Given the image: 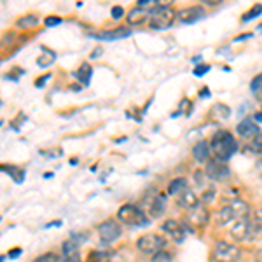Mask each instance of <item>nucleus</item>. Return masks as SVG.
<instances>
[{"instance_id": "5", "label": "nucleus", "mask_w": 262, "mask_h": 262, "mask_svg": "<svg viewBox=\"0 0 262 262\" xmlns=\"http://www.w3.org/2000/svg\"><path fill=\"white\" fill-rule=\"evenodd\" d=\"M166 247V239L161 238V236L154 234V232H149V234H143L140 239L137 242V248L142 253H147V255H154L159 250H164Z\"/></svg>"}, {"instance_id": "28", "label": "nucleus", "mask_w": 262, "mask_h": 262, "mask_svg": "<svg viewBox=\"0 0 262 262\" xmlns=\"http://www.w3.org/2000/svg\"><path fill=\"white\" fill-rule=\"evenodd\" d=\"M260 14H262V4H255V6H253L252 9L243 16V21L253 19V18H257V16H260Z\"/></svg>"}, {"instance_id": "38", "label": "nucleus", "mask_w": 262, "mask_h": 262, "mask_svg": "<svg viewBox=\"0 0 262 262\" xmlns=\"http://www.w3.org/2000/svg\"><path fill=\"white\" fill-rule=\"evenodd\" d=\"M253 119H255L257 122H262V111H260V112H257L255 116H253Z\"/></svg>"}, {"instance_id": "2", "label": "nucleus", "mask_w": 262, "mask_h": 262, "mask_svg": "<svg viewBox=\"0 0 262 262\" xmlns=\"http://www.w3.org/2000/svg\"><path fill=\"white\" fill-rule=\"evenodd\" d=\"M117 221H119V224H124V226L143 227L149 222V217H147V213L138 208V206L124 205V206H121L119 212H117Z\"/></svg>"}, {"instance_id": "14", "label": "nucleus", "mask_w": 262, "mask_h": 262, "mask_svg": "<svg viewBox=\"0 0 262 262\" xmlns=\"http://www.w3.org/2000/svg\"><path fill=\"white\" fill-rule=\"evenodd\" d=\"M236 219H238V217H236L234 210H232L227 203L224 206H221V208L217 210V213H215V222H217L219 226H227V224H232Z\"/></svg>"}, {"instance_id": "13", "label": "nucleus", "mask_w": 262, "mask_h": 262, "mask_svg": "<svg viewBox=\"0 0 262 262\" xmlns=\"http://www.w3.org/2000/svg\"><path fill=\"white\" fill-rule=\"evenodd\" d=\"M236 131H238V135L242 138H245V140H253V138H255L257 135L260 133L257 122H253L252 119H248V117L239 122L238 128H236Z\"/></svg>"}, {"instance_id": "1", "label": "nucleus", "mask_w": 262, "mask_h": 262, "mask_svg": "<svg viewBox=\"0 0 262 262\" xmlns=\"http://www.w3.org/2000/svg\"><path fill=\"white\" fill-rule=\"evenodd\" d=\"M210 149H212L217 161L226 163L238 150V143H236L234 137L231 133H227V131H217L212 137V140H210Z\"/></svg>"}, {"instance_id": "27", "label": "nucleus", "mask_w": 262, "mask_h": 262, "mask_svg": "<svg viewBox=\"0 0 262 262\" xmlns=\"http://www.w3.org/2000/svg\"><path fill=\"white\" fill-rule=\"evenodd\" d=\"M171 260H173V253L166 250H159L158 253H154L150 259V262H171Z\"/></svg>"}, {"instance_id": "15", "label": "nucleus", "mask_w": 262, "mask_h": 262, "mask_svg": "<svg viewBox=\"0 0 262 262\" xmlns=\"http://www.w3.org/2000/svg\"><path fill=\"white\" fill-rule=\"evenodd\" d=\"M177 203H179L182 208H189V210H191V208H194V206L200 205L201 200L196 196V192H194L192 189H185L184 192L177 196Z\"/></svg>"}, {"instance_id": "24", "label": "nucleus", "mask_w": 262, "mask_h": 262, "mask_svg": "<svg viewBox=\"0 0 262 262\" xmlns=\"http://www.w3.org/2000/svg\"><path fill=\"white\" fill-rule=\"evenodd\" d=\"M250 221L253 227V236H262V208L253 212Z\"/></svg>"}, {"instance_id": "18", "label": "nucleus", "mask_w": 262, "mask_h": 262, "mask_svg": "<svg viewBox=\"0 0 262 262\" xmlns=\"http://www.w3.org/2000/svg\"><path fill=\"white\" fill-rule=\"evenodd\" d=\"M150 18V11H147V9H142V7H135L133 11L128 14V23L129 25H142L145 19H149Z\"/></svg>"}, {"instance_id": "41", "label": "nucleus", "mask_w": 262, "mask_h": 262, "mask_svg": "<svg viewBox=\"0 0 262 262\" xmlns=\"http://www.w3.org/2000/svg\"><path fill=\"white\" fill-rule=\"evenodd\" d=\"M259 30H260V32H262V25H260V27H259Z\"/></svg>"}, {"instance_id": "21", "label": "nucleus", "mask_w": 262, "mask_h": 262, "mask_svg": "<svg viewBox=\"0 0 262 262\" xmlns=\"http://www.w3.org/2000/svg\"><path fill=\"white\" fill-rule=\"evenodd\" d=\"M91 75H93V69L90 67V63H82L81 69L75 72V77H77L82 84H86V86L91 81Z\"/></svg>"}, {"instance_id": "22", "label": "nucleus", "mask_w": 262, "mask_h": 262, "mask_svg": "<svg viewBox=\"0 0 262 262\" xmlns=\"http://www.w3.org/2000/svg\"><path fill=\"white\" fill-rule=\"evenodd\" d=\"M0 170L9 173L16 184H21V182L25 180V170H21L18 166H9V164H6V166H0Z\"/></svg>"}, {"instance_id": "7", "label": "nucleus", "mask_w": 262, "mask_h": 262, "mask_svg": "<svg viewBox=\"0 0 262 262\" xmlns=\"http://www.w3.org/2000/svg\"><path fill=\"white\" fill-rule=\"evenodd\" d=\"M121 226H119V222H116V221H105L103 224H100L98 226V234H100V239L103 243H114L116 239H119V236H121Z\"/></svg>"}, {"instance_id": "9", "label": "nucleus", "mask_w": 262, "mask_h": 262, "mask_svg": "<svg viewBox=\"0 0 262 262\" xmlns=\"http://www.w3.org/2000/svg\"><path fill=\"white\" fill-rule=\"evenodd\" d=\"M205 175H208L210 179H213V180H222V179H226V177H229V168L226 166V163L213 159V161L206 163Z\"/></svg>"}, {"instance_id": "12", "label": "nucleus", "mask_w": 262, "mask_h": 262, "mask_svg": "<svg viewBox=\"0 0 262 262\" xmlns=\"http://www.w3.org/2000/svg\"><path fill=\"white\" fill-rule=\"evenodd\" d=\"M203 16H205V9L200 6H194V7H185V9L179 11V14H177V18H179L180 23H194V21L201 19Z\"/></svg>"}, {"instance_id": "23", "label": "nucleus", "mask_w": 262, "mask_h": 262, "mask_svg": "<svg viewBox=\"0 0 262 262\" xmlns=\"http://www.w3.org/2000/svg\"><path fill=\"white\" fill-rule=\"evenodd\" d=\"M185 189H189L187 187V180H185V179H175L170 184V187H168V192L175 194V196H179V194L184 192Z\"/></svg>"}, {"instance_id": "17", "label": "nucleus", "mask_w": 262, "mask_h": 262, "mask_svg": "<svg viewBox=\"0 0 262 262\" xmlns=\"http://www.w3.org/2000/svg\"><path fill=\"white\" fill-rule=\"evenodd\" d=\"M210 152H212V149H210V142L201 140L194 145L192 156L198 163H206V161H210Z\"/></svg>"}, {"instance_id": "31", "label": "nucleus", "mask_w": 262, "mask_h": 262, "mask_svg": "<svg viewBox=\"0 0 262 262\" xmlns=\"http://www.w3.org/2000/svg\"><path fill=\"white\" fill-rule=\"evenodd\" d=\"M122 16H124V9H122L121 6H114L112 7V18L114 19H121Z\"/></svg>"}, {"instance_id": "3", "label": "nucleus", "mask_w": 262, "mask_h": 262, "mask_svg": "<svg viewBox=\"0 0 262 262\" xmlns=\"http://www.w3.org/2000/svg\"><path fill=\"white\" fill-rule=\"evenodd\" d=\"M177 18V12L170 6H158L156 9L150 11L149 25L154 30H164V28H170L171 23Z\"/></svg>"}, {"instance_id": "20", "label": "nucleus", "mask_w": 262, "mask_h": 262, "mask_svg": "<svg viewBox=\"0 0 262 262\" xmlns=\"http://www.w3.org/2000/svg\"><path fill=\"white\" fill-rule=\"evenodd\" d=\"M40 51H42V54L39 56V60H37V65L42 67V69H48V67L53 65L54 60H56V53L48 48H40Z\"/></svg>"}, {"instance_id": "25", "label": "nucleus", "mask_w": 262, "mask_h": 262, "mask_svg": "<svg viewBox=\"0 0 262 262\" xmlns=\"http://www.w3.org/2000/svg\"><path fill=\"white\" fill-rule=\"evenodd\" d=\"M40 23L39 16L37 14H28V16H23L21 19H18V27L19 28H33Z\"/></svg>"}, {"instance_id": "37", "label": "nucleus", "mask_w": 262, "mask_h": 262, "mask_svg": "<svg viewBox=\"0 0 262 262\" xmlns=\"http://www.w3.org/2000/svg\"><path fill=\"white\" fill-rule=\"evenodd\" d=\"M255 168H257V171H259V175L262 177V158L255 163Z\"/></svg>"}, {"instance_id": "11", "label": "nucleus", "mask_w": 262, "mask_h": 262, "mask_svg": "<svg viewBox=\"0 0 262 262\" xmlns=\"http://www.w3.org/2000/svg\"><path fill=\"white\" fill-rule=\"evenodd\" d=\"M145 205H147L145 213L149 215L150 219H158V217H161L164 213V210H166V198L154 196V198H150V200H147Z\"/></svg>"}, {"instance_id": "33", "label": "nucleus", "mask_w": 262, "mask_h": 262, "mask_svg": "<svg viewBox=\"0 0 262 262\" xmlns=\"http://www.w3.org/2000/svg\"><path fill=\"white\" fill-rule=\"evenodd\" d=\"M60 23H61L60 18H53V16L46 18V27H56V25H60Z\"/></svg>"}, {"instance_id": "30", "label": "nucleus", "mask_w": 262, "mask_h": 262, "mask_svg": "<svg viewBox=\"0 0 262 262\" xmlns=\"http://www.w3.org/2000/svg\"><path fill=\"white\" fill-rule=\"evenodd\" d=\"M33 262H58V255L53 252H48V253H44V255L37 257Z\"/></svg>"}, {"instance_id": "29", "label": "nucleus", "mask_w": 262, "mask_h": 262, "mask_svg": "<svg viewBox=\"0 0 262 262\" xmlns=\"http://www.w3.org/2000/svg\"><path fill=\"white\" fill-rule=\"evenodd\" d=\"M250 150L257 152L259 156H262V133H259V135H257V137L250 142Z\"/></svg>"}, {"instance_id": "40", "label": "nucleus", "mask_w": 262, "mask_h": 262, "mask_svg": "<svg viewBox=\"0 0 262 262\" xmlns=\"http://www.w3.org/2000/svg\"><path fill=\"white\" fill-rule=\"evenodd\" d=\"M0 262H4V257H0Z\"/></svg>"}, {"instance_id": "6", "label": "nucleus", "mask_w": 262, "mask_h": 262, "mask_svg": "<svg viewBox=\"0 0 262 262\" xmlns=\"http://www.w3.org/2000/svg\"><path fill=\"white\" fill-rule=\"evenodd\" d=\"M229 232H231V236L236 239V242H248V239L253 238L252 221L248 217L236 219V221L231 224Z\"/></svg>"}, {"instance_id": "35", "label": "nucleus", "mask_w": 262, "mask_h": 262, "mask_svg": "<svg viewBox=\"0 0 262 262\" xmlns=\"http://www.w3.org/2000/svg\"><path fill=\"white\" fill-rule=\"evenodd\" d=\"M21 253V248H12V250L7 252V255H9V259H18Z\"/></svg>"}, {"instance_id": "36", "label": "nucleus", "mask_w": 262, "mask_h": 262, "mask_svg": "<svg viewBox=\"0 0 262 262\" xmlns=\"http://www.w3.org/2000/svg\"><path fill=\"white\" fill-rule=\"evenodd\" d=\"M101 53H103V49H101V48H96V49L91 53V58H93V60H95V58H98Z\"/></svg>"}, {"instance_id": "10", "label": "nucleus", "mask_w": 262, "mask_h": 262, "mask_svg": "<svg viewBox=\"0 0 262 262\" xmlns=\"http://www.w3.org/2000/svg\"><path fill=\"white\" fill-rule=\"evenodd\" d=\"M187 221L196 227H205L206 222H208V208L203 203H200V205L191 208V212L187 213Z\"/></svg>"}, {"instance_id": "32", "label": "nucleus", "mask_w": 262, "mask_h": 262, "mask_svg": "<svg viewBox=\"0 0 262 262\" xmlns=\"http://www.w3.org/2000/svg\"><path fill=\"white\" fill-rule=\"evenodd\" d=\"M208 70H210L208 65H200V67H196V69H194V75H198V77H200V75L206 74Z\"/></svg>"}, {"instance_id": "39", "label": "nucleus", "mask_w": 262, "mask_h": 262, "mask_svg": "<svg viewBox=\"0 0 262 262\" xmlns=\"http://www.w3.org/2000/svg\"><path fill=\"white\" fill-rule=\"evenodd\" d=\"M257 262H262V250L257 252Z\"/></svg>"}, {"instance_id": "43", "label": "nucleus", "mask_w": 262, "mask_h": 262, "mask_svg": "<svg viewBox=\"0 0 262 262\" xmlns=\"http://www.w3.org/2000/svg\"><path fill=\"white\" fill-rule=\"evenodd\" d=\"M0 105H2V101H0Z\"/></svg>"}, {"instance_id": "34", "label": "nucleus", "mask_w": 262, "mask_h": 262, "mask_svg": "<svg viewBox=\"0 0 262 262\" xmlns=\"http://www.w3.org/2000/svg\"><path fill=\"white\" fill-rule=\"evenodd\" d=\"M49 79H51V74L44 75V77H40V79H37V81H35V88H44V84L48 82Z\"/></svg>"}, {"instance_id": "8", "label": "nucleus", "mask_w": 262, "mask_h": 262, "mask_svg": "<svg viewBox=\"0 0 262 262\" xmlns=\"http://www.w3.org/2000/svg\"><path fill=\"white\" fill-rule=\"evenodd\" d=\"M161 231L166 236H170L173 242H177V243H182V242H184V238H185L184 226H182L180 222L173 221V219H170V221H164V224L161 226Z\"/></svg>"}, {"instance_id": "16", "label": "nucleus", "mask_w": 262, "mask_h": 262, "mask_svg": "<svg viewBox=\"0 0 262 262\" xmlns=\"http://www.w3.org/2000/svg\"><path fill=\"white\" fill-rule=\"evenodd\" d=\"M131 30L129 28H114V30H107L101 33H93L95 39H101V40H117V39H124V37H129Z\"/></svg>"}, {"instance_id": "42", "label": "nucleus", "mask_w": 262, "mask_h": 262, "mask_svg": "<svg viewBox=\"0 0 262 262\" xmlns=\"http://www.w3.org/2000/svg\"><path fill=\"white\" fill-rule=\"evenodd\" d=\"M0 63H2V58H0Z\"/></svg>"}, {"instance_id": "19", "label": "nucleus", "mask_w": 262, "mask_h": 262, "mask_svg": "<svg viewBox=\"0 0 262 262\" xmlns=\"http://www.w3.org/2000/svg\"><path fill=\"white\" fill-rule=\"evenodd\" d=\"M227 205L234 210V213H236V217H238V219L248 217V213H250V206H248L243 200H239V198H234V200L227 201Z\"/></svg>"}, {"instance_id": "4", "label": "nucleus", "mask_w": 262, "mask_h": 262, "mask_svg": "<svg viewBox=\"0 0 262 262\" xmlns=\"http://www.w3.org/2000/svg\"><path fill=\"white\" fill-rule=\"evenodd\" d=\"M212 255L215 262H238L239 257H242V250L234 243L217 242L213 247Z\"/></svg>"}, {"instance_id": "26", "label": "nucleus", "mask_w": 262, "mask_h": 262, "mask_svg": "<svg viewBox=\"0 0 262 262\" xmlns=\"http://www.w3.org/2000/svg\"><path fill=\"white\" fill-rule=\"evenodd\" d=\"M250 90L253 95L257 96L260 101H262V74L259 75H255V77L252 79V82H250Z\"/></svg>"}]
</instances>
